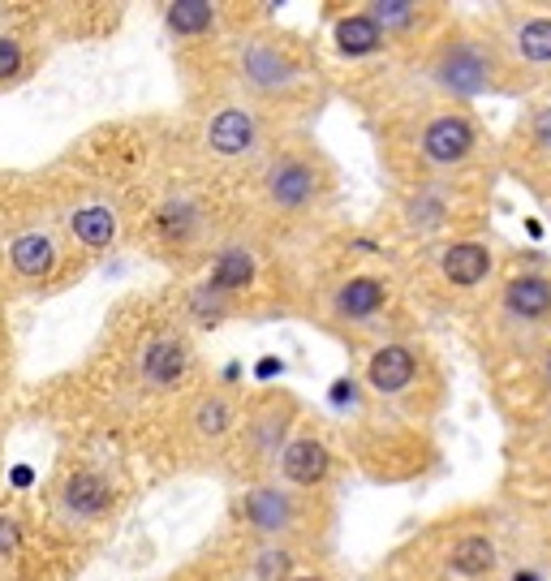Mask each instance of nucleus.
<instances>
[{
	"instance_id": "nucleus-27",
	"label": "nucleus",
	"mask_w": 551,
	"mask_h": 581,
	"mask_svg": "<svg viewBox=\"0 0 551 581\" xmlns=\"http://www.w3.org/2000/svg\"><path fill=\"white\" fill-rule=\"evenodd\" d=\"M22 74V43L0 35V83H13Z\"/></svg>"
},
{
	"instance_id": "nucleus-22",
	"label": "nucleus",
	"mask_w": 551,
	"mask_h": 581,
	"mask_svg": "<svg viewBox=\"0 0 551 581\" xmlns=\"http://www.w3.org/2000/svg\"><path fill=\"white\" fill-rule=\"evenodd\" d=\"M9 263L22 280H43L57 267V241L48 232H22L9 241Z\"/></svg>"
},
{
	"instance_id": "nucleus-4",
	"label": "nucleus",
	"mask_w": 551,
	"mask_h": 581,
	"mask_svg": "<svg viewBox=\"0 0 551 581\" xmlns=\"http://www.w3.org/2000/svg\"><path fill=\"white\" fill-rule=\"evenodd\" d=\"M298 418V401L276 392V396H263L254 401V409L246 414L241 422V444H237V469L259 478L267 469H276L280 457H285V440H289V427Z\"/></svg>"
},
{
	"instance_id": "nucleus-23",
	"label": "nucleus",
	"mask_w": 551,
	"mask_h": 581,
	"mask_svg": "<svg viewBox=\"0 0 551 581\" xmlns=\"http://www.w3.org/2000/svg\"><path fill=\"white\" fill-rule=\"evenodd\" d=\"M491 569H496V543L487 534L469 530V534H456L452 539V547H448V573L474 581V578H487Z\"/></svg>"
},
{
	"instance_id": "nucleus-28",
	"label": "nucleus",
	"mask_w": 551,
	"mask_h": 581,
	"mask_svg": "<svg viewBox=\"0 0 551 581\" xmlns=\"http://www.w3.org/2000/svg\"><path fill=\"white\" fill-rule=\"evenodd\" d=\"M539 379H543V388L551 392V345L539 353Z\"/></svg>"
},
{
	"instance_id": "nucleus-9",
	"label": "nucleus",
	"mask_w": 551,
	"mask_h": 581,
	"mask_svg": "<svg viewBox=\"0 0 551 581\" xmlns=\"http://www.w3.org/2000/svg\"><path fill=\"white\" fill-rule=\"evenodd\" d=\"M500 43L522 74H551V17L548 13H504Z\"/></svg>"
},
{
	"instance_id": "nucleus-17",
	"label": "nucleus",
	"mask_w": 551,
	"mask_h": 581,
	"mask_svg": "<svg viewBox=\"0 0 551 581\" xmlns=\"http://www.w3.org/2000/svg\"><path fill=\"white\" fill-rule=\"evenodd\" d=\"M414 375H418L414 349L397 345V341L379 345L371 353V362H366V383H371L379 396H401V392L414 383Z\"/></svg>"
},
{
	"instance_id": "nucleus-29",
	"label": "nucleus",
	"mask_w": 551,
	"mask_h": 581,
	"mask_svg": "<svg viewBox=\"0 0 551 581\" xmlns=\"http://www.w3.org/2000/svg\"><path fill=\"white\" fill-rule=\"evenodd\" d=\"M293 581H328V578H320V573H306V578H293Z\"/></svg>"
},
{
	"instance_id": "nucleus-14",
	"label": "nucleus",
	"mask_w": 551,
	"mask_h": 581,
	"mask_svg": "<svg viewBox=\"0 0 551 581\" xmlns=\"http://www.w3.org/2000/svg\"><path fill=\"white\" fill-rule=\"evenodd\" d=\"M233 431H237V409H233V401L224 392H199L186 405V435L199 449H216Z\"/></svg>"
},
{
	"instance_id": "nucleus-8",
	"label": "nucleus",
	"mask_w": 551,
	"mask_h": 581,
	"mask_svg": "<svg viewBox=\"0 0 551 581\" xmlns=\"http://www.w3.org/2000/svg\"><path fill=\"white\" fill-rule=\"evenodd\" d=\"M190 370H195V345L181 328L155 332L138 353V383L147 392H173L190 379Z\"/></svg>"
},
{
	"instance_id": "nucleus-19",
	"label": "nucleus",
	"mask_w": 551,
	"mask_h": 581,
	"mask_svg": "<svg viewBox=\"0 0 551 581\" xmlns=\"http://www.w3.org/2000/svg\"><path fill=\"white\" fill-rule=\"evenodd\" d=\"M331 43H336L340 56L362 61V56H375V52L388 43V35H384L379 22L362 9V13H345V17H336V26H331Z\"/></svg>"
},
{
	"instance_id": "nucleus-26",
	"label": "nucleus",
	"mask_w": 551,
	"mask_h": 581,
	"mask_svg": "<svg viewBox=\"0 0 551 581\" xmlns=\"http://www.w3.org/2000/svg\"><path fill=\"white\" fill-rule=\"evenodd\" d=\"M250 569H254L259 581H293V556H289V547H280V543H267V547L250 560Z\"/></svg>"
},
{
	"instance_id": "nucleus-10",
	"label": "nucleus",
	"mask_w": 551,
	"mask_h": 581,
	"mask_svg": "<svg viewBox=\"0 0 551 581\" xmlns=\"http://www.w3.org/2000/svg\"><path fill=\"white\" fill-rule=\"evenodd\" d=\"M513 168L530 190H543V181H551V104H535L517 121Z\"/></svg>"
},
{
	"instance_id": "nucleus-11",
	"label": "nucleus",
	"mask_w": 551,
	"mask_h": 581,
	"mask_svg": "<svg viewBox=\"0 0 551 581\" xmlns=\"http://www.w3.org/2000/svg\"><path fill=\"white\" fill-rule=\"evenodd\" d=\"M254 276H259V258H254V250L246 245V241H224L221 250H216V258H212V271H208V289L212 293H221L224 302L233 306L237 298H246L250 289H254Z\"/></svg>"
},
{
	"instance_id": "nucleus-7",
	"label": "nucleus",
	"mask_w": 551,
	"mask_h": 581,
	"mask_svg": "<svg viewBox=\"0 0 551 581\" xmlns=\"http://www.w3.org/2000/svg\"><path fill=\"white\" fill-rule=\"evenodd\" d=\"M203 147H208L212 160H224V164L254 160L259 147H263L259 113L250 104H221V109H212L208 121H203Z\"/></svg>"
},
{
	"instance_id": "nucleus-6",
	"label": "nucleus",
	"mask_w": 551,
	"mask_h": 581,
	"mask_svg": "<svg viewBox=\"0 0 551 581\" xmlns=\"http://www.w3.org/2000/svg\"><path fill=\"white\" fill-rule=\"evenodd\" d=\"M237 517L250 534H259L267 543H285L306 526V504H302V491H293V487L254 482L237 500Z\"/></svg>"
},
{
	"instance_id": "nucleus-25",
	"label": "nucleus",
	"mask_w": 551,
	"mask_h": 581,
	"mask_svg": "<svg viewBox=\"0 0 551 581\" xmlns=\"http://www.w3.org/2000/svg\"><path fill=\"white\" fill-rule=\"evenodd\" d=\"M164 17H168V30H173V35L195 39V35H208V30L216 26L221 9H216L212 0H177V4H168Z\"/></svg>"
},
{
	"instance_id": "nucleus-21",
	"label": "nucleus",
	"mask_w": 551,
	"mask_h": 581,
	"mask_svg": "<svg viewBox=\"0 0 551 581\" xmlns=\"http://www.w3.org/2000/svg\"><path fill=\"white\" fill-rule=\"evenodd\" d=\"M366 13L379 22V30L388 39H410L418 35L427 22H440L436 4H405V0H384V4H366Z\"/></svg>"
},
{
	"instance_id": "nucleus-15",
	"label": "nucleus",
	"mask_w": 551,
	"mask_h": 581,
	"mask_svg": "<svg viewBox=\"0 0 551 581\" xmlns=\"http://www.w3.org/2000/svg\"><path fill=\"white\" fill-rule=\"evenodd\" d=\"M500 306L517 324H548L551 319V276L543 271H517L504 280Z\"/></svg>"
},
{
	"instance_id": "nucleus-24",
	"label": "nucleus",
	"mask_w": 551,
	"mask_h": 581,
	"mask_svg": "<svg viewBox=\"0 0 551 581\" xmlns=\"http://www.w3.org/2000/svg\"><path fill=\"white\" fill-rule=\"evenodd\" d=\"M70 232L87 245V250H104L116 241V212L104 207V203H91V207H78L70 216Z\"/></svg>"
},
{
	"instance_id": "nucleus-2",
	"label": "nucleus",
	"mask_w": 551,
	"mask_h": 581,
	"mask_svg": "<svg viewBox=\"0 0 551 581\" xmlns=\"http://www.w3.org/2000/svg\"><path fill=\"white\" fill-rule=\"evenodd\" d=\"M233 74L246 96L267 104H293L315 83V70L280 35H246L233 48Z\"/></svg>"
},
{
	"instance_id": "nucleus-20",
	"label": "nucleus",
	"mask_w": 551,
	"mask_h": 581,
	"mask_svg": "<svg viewBox=\"0 0 551 581\" xmlns=\"http://www.w3.org/2000/svg\"><path fill=\"white\" fill-rule=\"evenodd\" d=\"M203 225H208V212H203L195 199H186V194L168 199V203L155 212V229H160V237H164L168 245H177V250L195 245V241L203 237Z\"/></svg>"
},
{
	"instance_id": "nucleus-3",
	"label": "nucleus",
	"mask_w": 551,
	"mask_h": 581,
	"mask_svg": "<svg viewBox=\"0 0 551 581\" xmlns=\"http://www.w3.org/2000/svg\"><path fill=\"white\" fill-rule=\"evenodd\" d=\"M259 190L276 216H311L328 194V173H324L320 155L285 147V151L267 155V164L259 173Z\"/></svg>"
},
{
	"instance_id": "nucleus-18",
	"label": "nucleus",
	"mask_w": 551,
	"mask_h": 581,
	"mask_svg": "<svg viewBox=\"0 0 551 581\" xmlns=\"http://www.w3.org/2000/svg\"><path fill=\"white\" fill-rule=\"evenodd\" d=\"M112 508V487L91 473V469H74L61 487V513L70 521H100L104 513Z\"/></svg>"
},
{
	"instance_id": "nucleus-1",
	"label": "nucleus",
	"mask_w": 551,
	"mask_h": 581,
	"mask_svg": "<svg viewBox=\"0 0 551 581\" xmlns=\"http://www.w3.org/2000/svg\"><path fill=\"white\" fill-rule=\"evenodd\" d=\"M427 78L443 96H483V91H513L522 70L513 65L500 35H448L427 56Z\"/></svg>"
},
{
	"instance_id": "nucleus-13",
	"label": "nucleus",
	"mask_w": 551,
	"mask_h": 581,
	"mask_svg": "<svg viewBox=\"0 0 551 581\" xmlns=\"http://www.w3.org/2000/svg\"><path fill=\"white\" fill-rule=\"evenodd\" d=\"M392 298V285L384 276H349L331 293V315L345 324H371Z\"/></svg>"
},
{
	"instance_id": "nucleus-16",
	"label": "nucleus",
	"mask_w": 551,
	"mask_h": 581,
	"mask_svg": "<svg viewBox=\"0 0 551 581\" xmlns=\"http://www.w3.org/2000/svg\"><path fill=\"white\" fill-rule=\"evenodd\" d=\"M280 478H285V487H293V491H315V487H324L331 473V453L324 440H315V435H302V440H293L289 449H285V457H280Z\"/></svg>"
},
{
	"instance_id": "nucleus-5",
	"label": "nucleus",
	"mask_w": 551,
	"mask_h": 581,
	"mask_svg": "<svg viewBox=\"0 0 551 581\" xmlns=\"http://www.w3.org/2000/svg\"><path fill=\"white\" fill-rule=\"evenodd\" d=\"M478 147H483L478 125L461 109H431L414 129V160L431 173L465 168L469 160H478Z\"/></svg>"
},
{
	"instance_id": "nucleus-12",
	"label": "nucleus",
	"mask_w": 551,
	"mask_h": 581,
	"mask_svg": "<svg viewBox=\"0 0 551 581\" xmlns=\"http://www.w3.org/2000/svg\"><path fill=\"white\" fill-rule=\"evenodd\" d=\"M491 245L487 241H474V237H456L440 250V276L443 285L461 289V293H474L487 276H491Z\"/></svg>"
}]
</instances>
